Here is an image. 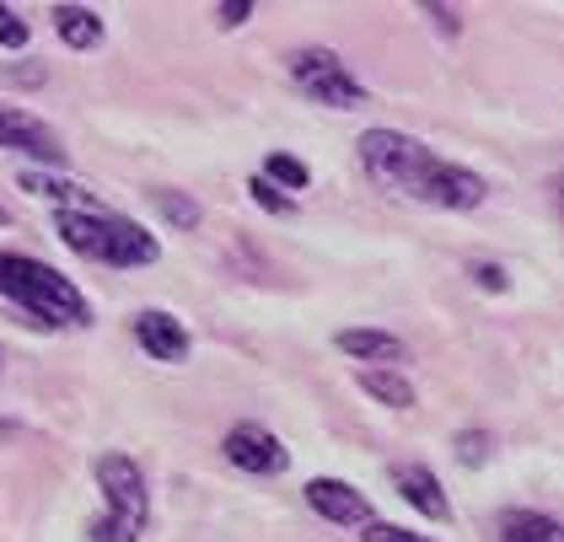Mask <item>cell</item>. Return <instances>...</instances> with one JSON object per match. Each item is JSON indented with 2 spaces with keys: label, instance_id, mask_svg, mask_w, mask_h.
Here are the masks:
<instances>
[{
  "label": "cell",
  "instance_id": "19",
  "mask_svg": "<svg viewBox=\"0 0 564 542\" xmlns=\"http://www.w3.org/2000/svg\"><path fill=\"white\" fill-rule=\"evenodd\" d=\"M0 43H6V48H22V43H28V22H22L17 11H6V6H0Z\"/></svg>",
  "mask_w": 564,
  "mask_h": 542
},
{
  "label": "cell",
  "instance_id": "12",
  "mask_svg": "<svg viewBox=\"0 0 564 542\" xmlns=\"http://www.w3.org/2000/svg\"><path fill=\"white\" fill-rule=\"evenodd\" d=\"M500 538L506 542H560V521L538 516V510H506L500 516Z\"/></svg>",
  "mask_w": 564,
  "mask_h": 542
},
{
  "label": "cell",
  "instance_id": "13",
  "mask_svg": "<svg viewBox=\"0 0 564 542\" xmlns=\"http://www.w3.org/2000/svg\"><path fill=\"white\" fill-rule=\"evenodd\" d=\"M54 28H59V39L70 43V48H97L102 43V22H97V11H87V6H59L54 11Z\"/></svg>",
  "mask_w": 564,
  "mask_h": 542
},
{
  "label": "cell",
  "instance_id": "5",
  "mask_svg": "<svg viewBox=\"0 0 564 542\" xmlns=\"http://www.w3.org/2000/svg\"><path fill=\"white\" fill-rule=\"evenodd\" d=\"M291 76H296L317 102H328V108H366V86L355 82L345 65H339V54H328V48H302V54L291 59Z\"/></svg>",
  "mask_w": 564,
  "mask_h": 542
},
{
  "label": "cell",
  "instance_id": "24",
  "mask_svg": "<svg viewBox=\"0 0 564 542\" xmlns=\"http://www.w3.org/2000/svg\"><path fill=\"white\" fill-rule=\"evenodd\" d=\"M0 226H6V209H0Z\"/></svg>",
  "mask_w": 564,
  "mask_h": 542
},
{
  "label": "cell",
  "instance_id": "6",
  "mask_svg": "<svg viewBox=\"0 0 564 542\" xmlns=\"http://www.w3.org/2000/svg\"><path fill=\"white\" fill-rule=\"evenodd\" d=\"M226 462L242 467V473H259V478L269 473V478H274V473L291 467V452H285L263 424H237V430L226 435Z\"/></svg>",
  "mask_w": 564,
  "mask_h": 542
},
{
  "label": "cell",
  "instance_id": "15",
  "mask_svg": "<svg viewBox=\"0 0 564 542\" xmlns=\"http://www.w3.org/2000/svg\"><path fill=\"white\" fill-rule=\"evenodd\" d=\"M259 177H263V183H280V188H306V183H312L306 162H296V156H280V151H274V156L263 162Z\"/></svg>",
  "mask_w": 564,
  "mask_h": 542
},
{
  "label": "cell",
  "instance_id": "9",
  "mask_svg": "<svg viewBox=\"0 0 564 542\" xmlns=\"http://www.w3.org/2000/svg\"><path fill=\"white\" fill-rule=\"evenodd\" d=\"M134 338H140V349L151 360H188V334L167 312H140L134 317Z\"/></svg>",
  "mask_w": 564,
  "mask_h": 542
},
{
  "label": "cell",
  "instance_id": "3",
  "mask_svg": "<svg viewBox=\"0 0 564 542\" xmlns=\"http://www.w3.org/2000/svg\"><path fill=\"white\" fill-rule=\"evenodd\" d=\"M65 248L82 252V258H97V263H113V269H134V263H156V242L119 220V215H97V209H59L54 215Z\"/></svg>",
  "mask_w": 564,
  "mask_h": 542
},
{
  "label": "cell",
  "instance_id": "16",
  "mask_svg": "<svg viewBox=\"0 0 564 542\" xmlns=\"http://www.w3.org/2000/svg\"><path fill=\"white\" fill-rule=\"evenodd\" d=\"M156 209L177 220V226H199V205L194 199H183V194H156Z\"/></svg>",
  "mask_w": 564,
  "mask_h": 542
},
{
  "label": "cell",
  "instance_id": "8",
  "mask_svg": "<svg viewBox=\"0 0 564 542\" xmlns=\"http://www.w3.org/2000/svg\"><path fill=\"white\" fill-rule=\"evenodd\" d=\"M0 145H11V151H28V156H44V162H65V151L54 145V134H48L39 119H28L22 108H6L0 102Z\"/></svg>",
  "mask_w": 564,
  "mask_h": 542
},
{
  "label": "cell",
  "instance_id": "17",
  "mask_svg": "<svg viewBox=\"0 0 564 542\" xmlns=\"http://www.w3.org/2000/svg\"><path fill=\"white\" fill-rule=\"evenodd\" d=\"M360 542H435V538H420V532H403V527H392V521H366V532Z\"/></svg>",
  "mask_w": 564,
  "mask_h": 542
},
{
  "label": "cell",
  "instance_id": "2",
  "mask_svg": "<svg viewBox=\"0 0 564 542\" xmlns=\"http://www.w3.org/2000/svg\"><path fill=\"white\" fill-rule=\"evenodd\" d=\"M0 295L22 301L28 312H39L48 323H70V328L91 323L87 295L76 291L65 274H54L48 263L28 258V252H0Z\"/></svg>",
  "mask_w": 564,
  "mask_h": 542
},
{
  "label": "cell",
  "instance_id": "20",
  "mask_svg": "<svg viewBox=\"0 0 564 542\" xmlns=\"http://www.w3.org/2000/svg\"><path fill=\"white\" fill-rule=\"evenodd\" d=\"M489 457V435H474V430H468V435H457V462H468V467H474V462H484Z\"/></svg>",
  "mask_w": 564,
  "mask_h": 542
},
{
  "label": "cell",
  "instance_id": "18",
  "mask_svg": "<svg viewBox=\"0 0 564 542\" xmlns=\"http://www.w3.org/2000/svg\"><path fill=\"white\" fill-rule=\"evenodd\" d=\"M248 194H253V205L274 209V215H285V209H291V199H285V194H280L274 183H263V177H253V183H248Z\"/></svg>",
  "mask_w": 564,
  "mask_h": 542
},
{
  "label": "cell",
  "instance_id": "10",
  "mask_svg": "<svg viewBox=\"0 0 564 542\" xmlns=\"http://www.w3.org/2000/svg\"><path fill=\"white\" fill-rule=\"evenodd\" d=\"M392 484H398V495L414 505L420 516H431V521H452V505H446V495H441L435 473H425V467H392Z\"/></svg>",
  "mask_w": 564,
  "mask_h": 542
},
{
  "label": "cell",
  "instance_id": "11",
  "mask_svg": "<svg viewBox=\"0 0 564 542\" xmlns=\"http://www.w3.org/2000/svg\"><path fill=\"white\" fill-rule=\"evenodd\" d=\"M334 344L345 349L349 360H398L403 355V344L392 334H377V328H345Z\"/></svg>",
  "mask_w": 564,
  "mask_h": 542
},
{
  "label": "cell",
  "instance_id": "4",
  "mask_svg": "<svg viewBox=\"0 0 564 542\" xmlns=\"http://www.w3.org/2000/svg\"><path fill=\"white\" fill-rule=\"evenodd\" d=\"M97 484H102V495H108V516L91 527V538L97 542H134L145 532V516H151L140 467H134L130 457H119V452H108V457H97Z\"/></svg>",
  "mask_w": 564,
  "mask_h": 542
},
{
  "label": "cell",
  "instance_id": "23",
  "mask_svg": "<svg viewBox=\"0 0 564 542\" xmlns=\"http://www.w3.org/2000/svg\"><path fill=\"white\" fill-rule=\"evenodd\" d=\"M425 17H435L446 33H457V11H452V6H425Z\"/></svg>",
  "mask_w": 564,
  "mask_h": 542
},
{
  "label": "cell",
  "instance_id": "7",
  "mask_svg": "<svg viewBox=\"0 0 564 542\" xmlns=\"http://www.w3.org/2000/svg\"><path fill=\"white\" fill-rule=\"evenodd\" d=\"M306 505H312L317 516L339 521V527H366V521H371V500H366L360 489L339 484V478H312V484H306Z\"/></svg>",
  "mask_w": 564,
  "mask_h": 542
},
{
  "label": "cell",
  "instance_id": "14",
  "mask_svg": "<svg viewBox=\"0 0 564 542\" xmlns=\"http://www.w3.org/2000/svg\"><path fill=\"white\" fill-rule=\"evenodd\" d=\"M360 392H371L388 409H414V387L398 371H360Z\"/></svg>",
  "mask_w": 564,
  "mask_h": 542
},
{
  "label": "cell",
  "instance_id": "21",
  "mask_svg": "<svg viewBox=\"0 0 564 542\" xmlns=\"http://www.w3.org/2000/svg\"><path fill=\"white\" fill-rule=\"evenodd\" d=\"M248 17H253V6H248V0H226V6H216L220 28H237V22H248Z\"/></svg>",
  "mask_w": 564,
  "mask_h": 542
},
{
  "label": "cell",
  "instance_id": "22",
  "mask_svg": "<svg viewBox=\"0 0 564 542\" xmlns=\"http://www.w3.org/2000/svg\"><path fill=\"white\" fill-rule=\"evenodd\" d=\"M474 280L484 285V291H506V269H500V263H478Z\"/></svg>",
  "mask_w": 564,
  "mask_h": 542
},
{
  "label": "cell",
  "instance_id": "1",
  "mask_svg": "<svg viewBox=\"0 0 564 542\" xmlns=\"http://www.w3.org/2000/svg\"><path fill=\"white\" fill-rule=\"evenodd\" d=\"M360 162L366 172L382 183V188H398L420 205H441V209H474L484 205V183L474 172L452 167V162H435L431 151L409 134H392V129H366L360 134Z\"/></svg>",
  "mask_w": 564,
  "mask_h": 542
}]
</instances>
